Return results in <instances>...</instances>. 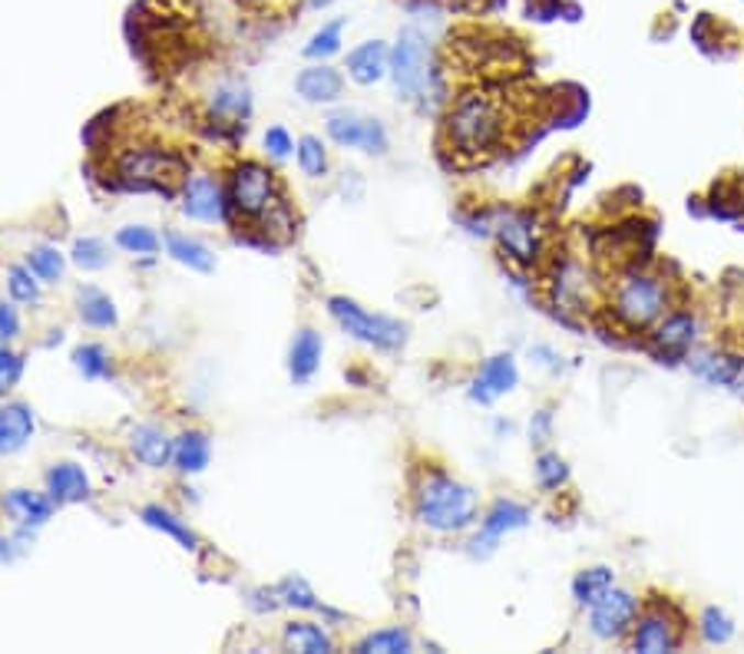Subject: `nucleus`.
<instances>
[{
  "instance_id": "f257e3e1",
  "label": "nucleus",
  "mask_w": 744,
  "mask_h": 654,
  "mask_svg": "<svg viewBox=\"0 0 744 654\" xmlns=\"http://www.w3.org/2000/svg\"><path fill=\"white\" fill-rule=\"evenodd\" d=\"M675 308L671 301V281L658 271L648 268H625L609 291V318L619 331L625 334H645L652 331L668 311Z\"/></svg>"
},
{
  "instance_id": "f03ea898",
  "label": "nucleus",
  "mask_w": 744,
  "mask_h": 654,
  "mask_svg": "<svg viewBox=\"0 0 744 654\" xmlns=\"http://www.w3.org/2000/svg\"><path fill=\"white\" fill-rule=\"evenodd\" d=\"M444 133L454 153L490 156L503 146L510 133V110L493 93H467L451 107L444 120Z\"/></svg>"
},
{
  "instance_id": "7ed1b4c3",
  "label": "nucleus",
  "mask_w": 744,
  "mask_h": 654,
  "mask_svg": "<svg viewBox=\"0 0 744 654\" xmlns=\"http://www.w3.org/2000/svg\"><path fill=\"white\" fill-rule=\"evenodd\" d=\"M414 509H418V519L434 532H464L477 522L480 502L467 483L434 469L421 479Z\"/></svg>"
},
{
  "instance_id": "20e7f679",
  "label": "nucleus",
  "mask_w": 744,
  "mask_h": 654,
  "mask_svg": "<svg viewBox=\"0 0 744 654\" xmlns=\"http://www.w3.org/2000/svg\"><path fill=\"white\" fill-rule=\"evenodd\" d=\"M685 614L671 598H648L629 631V647L638 654H668L685 644Z\"/></svg>"
},
{
  "instance_id": "39448f33",
  "label": "nucleus",
  "mask_w": 744,
  "mask_h": 654,
  "mask_svg": "<svg viewBox=\"0 0 744 654\" xmlns=\"http://www.w3.org/2000/svg\"><path fill=\"white\" fill-rule=\"evenodd\" d=\"M391 77L398 93L408 103H421L431 93L434 84V57H431V41L418 27H404L398 34V44L391 51Z\"/></svg>"
},
{
  "instance_id": "423d86ee",
  "label": "nucleus",
  "mask_w": 744,
  "mask_h": 654,
  "mask_svg": "<svg viewBox=\"0 0 744 654\" xmlns=\"http://www.w3.org/2000/svg\"><path fill=\"white\" fill-rule=\"evenodd\" d=\"M327 311H331V318L341 324L344 334H351L354 341H364V344H370V347L398 351V347H404V341H408V328H404L401 321H395V318H388V314H370V311H364V308H360L357 301H351V298H331V301H327Z\"/></svg>"
},
{
  "instance_id": "0eeeda50",
  "label": "nucleus",
  "mask_w": 744,
  "mask_h": 654,
  "mask_svg": "<svg viewBox=\"0 0 744 654\" xmlns=\"http://www.w3.org/2000/svg\"><path fill=\"white\" fill-rule=\"evenodd\" d=\"M638 611H642V598L632 588L612 585L599 601L589 605V631L599 641H622L629 638Z\"/></svg>"
},
{
  "instance_id": "6e6552de",
  "label": "nucleus",
  "mask_w": 744,
  "mask_h": 654,
  "mask_svg": "<svg viewBox=\"0 0 744 654\" xmlns=\"http://www.w3.org/2000/svg\"><path fill=\"white\" fill-rule=\"evenodd\" d=\"M698 344V318L688 308H671L652 331H648V354L662 364H678Z\"/></svg>"
},
{
  "instance_id": "1a4fd4ad",
  "label": "nucleus",
  "mask_w": 744,
  "mask_h": 654,
  "mask_svg": "<svg viewBox=\"0 0 744 654\" xmlns=\"http://www.w3.org/2000/svg\"><path fill=\"white\" fill-rule=\"evenodd\" d=\"M232 209L245 219H262L275 209V176L258 163H242L229 186Z\"/></svg>"
},
{
  "instance_id": "9d476101",
  "label": "nucleus",
  "mask_w": 744,
  "mask_h": 654,
  "mask_svg": "<svg viewBox=\"0 0 744 654\" xmlns=\"http://www.w3.org/2000/svg\"><path fill=\"white\" fill-rule=\"evenodd\" d=\"M186 176L182 159L159 153V149H143V153H130L120 163V179L126 186L136 189H159V192H173V182Z\"/></svg>"
},
{
  "instance_id": "9b49d317",
  "label": "nucleus",
  "mask_w": 744,
  "mask_h": 654,
  "mask_svg": "<svg viewBox=\"0 0 744 654\" xmlns=\"http://www.w3.org/2000/svg\"><path fill=\"white\" fill-rule=\"evenodd\" d=\"M526 525H530V509H526L523 502L497 499V502L487 509V516H484V522H480V532H477L474 542H470V555H474V558H487L507 532H517V529H526Z\"/></svg>"
},
{
  "instance_id": "f8f14e48",
  "label": "nucleus",
  "mask_w": 744,
  "mask_h": 654,
  "mask_svg": "<svg viewBox=\"0 0 744 654\" xmlns=\"http://www.w3.org/2000/svg\"><path fill=\"white\" fill-rule=\"evenodd\" d=\"M503 255L517 265H533L540 258V229L530 212H507L493 229Z\"/></svg>"
},
{
  "instance_id": "ddd939ff",
  "label": "nucleus",
  "mask_w": 744,
  "mask_h": 654,
  "mask_svg": "<svg viewBox=\"0 0 744 654\" xmlns=\"http://www.w3.org/2000/svg\"><path fill=\"white\" fill-rule=\"evenodd\" d=\"M327 136L337 146L347 149H364V153H385L388 149V133L378 120H364L357 113H334L327 120Z\"/></svg>"
},
{
  "instance_id": "4468645a",
  "label": "nucleus",
  "mask_w": 744,
  "mask_h": 654,
  "mask_svg": "<svg viewBox=\"0 0 744 654\" xmlns=\"http://www.w3.org/2000/svg\"><path fill=\"white\" fill-rule=\"evenodd\" d=\"M520 384V370H517V361L513 354H493L490 361H484L480 374L474 377L470 384V400L474 403H497L500 397H507L510 390H517Z\"/></svg>"
},
{
  "instance_id": "2eb2a0df",
  "label": "nucleus",
  "mask_w": 744,
  "mask_h": 654,
  "mask_svg": "<svg viewBox=\"0 0 744 654\" xmlns=\"http://www.w3.org/2000/svg\"><path fill=\"white\" fill-rule=\"evenodd\" d=\"M688 370L711 384V387H731L734 377H737V367H741V357L724 351V347H691V354L685 357Z\"/></svg>"
},
{
  "instance_id": "dca6fc26",
  "label": "nucleus",
  "mask_w": 744,
  "mask_h": 654,
  "mask_svg": "<svg viewBox=\"0 0 744 654\" xmlns=\"http://www.w3.org/2000/svg\"><path fill=\"white\" fill-rule=\"evenodd\" d=\"M182 212L196 222H219L225 219V199L219 182H212L209 176H196L186 182V196H182Z\"/></svg>"
},
{
  "instance_id": "f3484780",
  "label": "nucleus",
  "mask_w": 744,
  "mask_h": 654,
  "mask_svg": "<svg viewBox=\"0 0 744 654\" xmlns=\"http://www.w3.org/2000/svg\"><path fill=\"white\" fill-rule=\"evenodd\" d=\"M347 74L354 84L370 87L391 74V51L381 41H367L347 54Z\"/></svg>"
},
{
  "instance_id": "a211bd4d",
  "label": "nucleus",
  "mask_w": 744,
  "mask_h": 654,
  "mask_svg": "<svg viewBox=\"0 0 744 654\" xmlns=\"http://www.w3.org/2000/svg\"><path fill=\"white\" fill-rule=\"evenodd\" d=\"M589 291H592L589 275L576 262H566L553 278V301L563 311H589Z\"/></svg>"
},
{
  "instance_id": "6ab92c4d",
  "label": "nucleus",
  "mask_w": 744,
  "mask_h": 654,
  "mask_svg": "<svg viewBox=\"0 0 744 654\" xmlns=\"http://www.w3.org/2000/svg\"><path fill=\"white\" fill-rule=\"evenodd\" d=\"M34 436V410L27 403L0 407V456L18 453Z\"/></svg>"
},
{
  "instance_id": "aec40b11",
  "label": "nucleus",
  "mask_w": 744,
  "mask_h": 654,
  "mask_svg": "<svg viewBox=\"0 0 744 654\" xmlns=\"http://www.w3.org/2000/svg\"><path fill=\"white\" fill-rule=\"evenodd\" d=\"M295 90H298V97L308 100V103H334V100L341 97V90H344V80H341L337 70L318 64V67H308V70L298 74Z\"/></svg>"
},
{
  "instance_id": "412c9836",
  "label": "nucleus",
  "mask_w": 744,
  "mask_h": 654,
  "mask_svg": "<svg viewBox=\"0 0 744 654\" xmlns=\"http://www.w3.org/2000/svg\"><path fill=\"white\" fill-rule=\"evenodd\" d=\"M4 512L18 522V525H44L54 512V499L31 492V489H11L4 496Z\"/></svg>"
},
{
  "instance_id": "4be33fe9",
  "label": "nucleus",
  "mask_w": 744,
  "mask_h": 654,
  "mask_svg": "<svg viewBox=\"0 0 744 654\" xmlns=\"http://www.w3.org/2000/svg\"><path fill=\"white\" fill-rule=\"evenodd\" d=\"M47 489H51V499L57 506H67V502H80V499L90 496V479L80 466L60 463L47 473Z\"/></svg>"
},
{
  "instance_id": "5701e85b",
  "label": "nucleus",
  "mask_w": 744,
  "mask_h": 654,
  "mask_svg": "<svg viewBox=\"0 0 744 654\" xmlns=\"http://www.w3.org/2000/svg\"><path fill=\"white\" fill-rule=\"evenodd\" d=\"M130 446H133L136 459L146 463V466H153V469L166 466L173 459V450H176V443L159 426H136L130 433Z\"/></svg>"
},
{
  "instance_id": "b1692460",
  "label": "nucleus",
  "mask_w": 744,
  "mask_h": 654,
  "mask_svg": "<svg viewBox=\"0 0 744 654\" xmlns=\"http://www.w3.org/2000/svg\"><path fill=\"white\" fill-rule=\"evenodd\" d=\"M321 351H324V344H321V334H318V331L304 328V331L295 334L291 354H288V370H291V377H295L298 384H304V380L318 370Z\"/></svg>"
},
{
  "instance_id": "393cba45",
  "label": "nucleus",
  "mask_w": 744,
  "mask_h": 654,
  "mask_svg": "<svg viewBox=\"0 0 744 654\" xmlns=\"http://www.w3.org/2000/svg\"><path fill=\"white\" fill-rule=\"evenodd\" d=\"M612 585H615V568L612 565H589V568L576 572V578H573V598H576L579 608H589Z\"/></svg>"
},
{
  "instance_id": "a878e982",
  "label": "nucleus",
  "mask_w": 744,
  "mask_h": 654,
  "mask_svg": "<svg viewBox=\"0 0 744 654\" xmlns=\"http://www.w3.org/2000/svg\"><path fill=\"white\" fill-rule=\"evenodd\" d=\"M166 245H169V255L179 262V265H186V268H192V271H212L215 268V258H212V252L202 245V242H196V239H186V235H179V232H169L166 235Z\"/></svg>"
},
{
  "instance_id": "bb28decb",
  "label": "nucleus",
  "mask_w": 744,
  "mask_h": 654,
  "mask_svg": "<svg viewBox=\"0 0 744 654\" xmlns=\"http://www.w3.org/2000/svg\"><path fill=\"white\" fill-rule=\"evenodd\" d=\"M414 647L411 634L404 628H381V631H370L367 638H360L354 644L357 654H408Z\"/></svg>"
},
{
  "instance_id": "cd10ccee",
  "label": "nucleus",
  "mask_w": 744,
  "mask_h": 654,
  "mask_svg": "<svg viewBox=\"0 0 744 654\" xmlns=\"http://www.w3.org/2000/svg\"><path fill=\"white\" fill-rule=\"evenodd\" d=\"M173 459L182 473H199L209 466V436L192 430V433H182L176 440V450H173Z\"/></svg>"
},
{
  "instance_id": "c85d7f7f",
  "label": "nucleus",
  "mask_w": 744,
  "mask_h": 654,
  "mask_svg": "<svg viewBox=\"0 0 744 654\" xmlns=\"http://www.w3.org/2000/svg\"><path fill=\"white\" fill-rule=\"evenodd\" d=\"M698 638L704 644H711V647L728 644L734 638V618L724 608H718V605L701 608V614H698Z\"/></svg>"
},
{
  "instance_id": "c756f323",
  "label": "nucleus",
  "mask_w": 744,
  "mask_h": 654,
  "mask_svg": "<svg viewBox=\"0 0 744 654\" xmlns=\"http://www.w3.org/2000/svg\"><path fill=\"white\" fill-rule=\"evenodd\" d=\"M285 644L291 651H301V654H327L331 651V638L318 624H311V621L288 624L285 628Z\"/></svg>"
},
{
  "instance_id": "7c9ffc66",
  "label": "nucleus",
  "mask_w": 744,
  "mask_h": 654,
  "mask_svg": "<svg viewBox=\"0 0 744 654\" xmlns=\"http://www.w3.org/2000/svg\"><path fill=\"white\" fill-rule=\"evenodd\" d=\"M80 318L90 324V328H113L116 324V308L113 301L97 291V288H84L80 291Z\"/></svg>"
},
{
  "instance_id": "2f4dec72",
  "label": "nucleus",
  "mask_w": 744,
  "mask_h": 654,
  "mask_svg": "<svg viewBox=\"0 0 744 654\" xmlns=\"http://www.w3.org/2000/svg\"><path fill=\"white\" fill-rule=\"evenodd\" d=\"M143 519H146V525H153V529H163L166 535H173L182 548H196L199 545V539L192 535V529L186 525V522H179L173 512H166V509H159V506H146L143 509Z\"/></svg>"
},
{
  "instance_id": "473e14b6",
  "label": "nucleus",
  "mask_w": 744,
  "mask_h": 654,
  "mask_svg": "<svg viewBox=\"0 0 744 654\" xmlns=\"http://www.w3.org/2000/svg\"><path fill=\"white\" fill-rule=\"evenodd\" d=\"M708 215L711 219H737L744 215V196L737 192V186H728V182H714L711 196H708Z\"/></svg>"
},
{
  "instance_id": "72a5a7b5",
  "label": "nucleus",
  "mask_w": 744,
  "mask_h": 654,
  "mask_svg": "<svg viewBox=\"0 0 744 654\" xmlns=\"http://www.w3.org/2000/svg\"><path fill=\"white\" fill-rule=\"evenodd\" d=\"M536 483H540V489H546V492L563 489V486L569 483V466H566V459H563L559 453H553V450H543V453L536 456Z\"/></svg>"
},
{
  "instance_id": "f704fd0d",
  "label": "nucleus",
  "mask_w": 744,
  "mask_h": 654,
  "mask_svg": "<svg viewBox=\"0 0 744 654\" xmlns=\"http://www.w3.org/2000/svg\"><path fill=\"white\" fill-rule=\"evenodd\" d=\"M341 34H344V21L324 24V27L308 41L304 57H311V60H327V57H334V54L341 51Z\"/></svg>"
},
{
  "instance_id": "c9c22d12",
  "label": "nucleus",
  "mask_w": 744,
  "mask_h": 654,
  "mask_svg": "<svg viewBox=\"0 0 744 654\" xmlns=\"http://www.w3.org/2000/svg\"><path fill=\"white\" fill-rule=\"evenodd\" d=\"M116 245L130 255H156L159 252V235L146 225H130L116 232Z\"/></svg>"
},
{
  "instance_id": "e433bc0d",
  "label": "nucleus",
  "mask_w": 744,
  "mask_h": 654,
  "mask_svg": "<svg viewBox=\"0 0 744 654\" xmlns=\"http://www.w3.org/2000/svg\"><path fill=\"white\" fill-rule=\"evenodd\" d=\"M74 262L80 268H87V271H100V268L110 265V252H107V245L100 239H80L74 245Z\"/></svg>"
},
{
  "instance_id": "4c0bfd02",
  "label": "nucleus",
  "mask_w": 744,
  "mask_h": 654,
  "mask_svg": "<svg viewBox=\"0 0 744 654\" xmlns=\"http://www.w3.org/2000/svg\"><path fill=\"white\" fill-rule=\"evenodd\" d=\"M74 361H77V367L84 370V377H90V380H100V377L110 374V357H107V351H103L100 344H84V347L74 354Z\"/></svg>"
},
{
  "instance_id": "58836bf2",
  "label": "nucleus",
  "mask_w": 744,
  "mask_h": 654,
  "mask_svg": "<svg viewBox=\"0 0 744 654\" xmlns=\"http://www.w3.org/2000/svg\"><path fill=\"white\" fill-rule=\"evenodd\" d=\"M298 166H301V173L304 176H324V169H327V156H324V146L314 140V136H304L301 143H298Z\"/></svg>"
},
{
  "instance_id": "ea45409f",
  "label": "nucleus",
  "mask_w": 744,
  "mask_h": 654,
  "mask_svg": "<svg viewBox=\"0 0 744 654\" xmlns=\"http://www.w3.org/2000/svg\"><path fill=\"white\" fill-rule=\"evenodd\" d=\"M8 288H11V298L21 301V304H34L37 295H41V288H37V281H34V271L24 268V265H14V268L8 271Z\"/></svg>"
},
{
  "instance_id": "a19ab883",
  "label": "nucleus",
  "mask_w": 744,
  "mask_h": 654,
  "mask_svg": "<svg viewBox=\"0 0 744 654\" xmlns=\"http://www.w3.org/2000/svg\"><path fill=\"white\" fill-rule=\"evenodd\" d=\"M31 271L44 281H57L64 275V255L57 248H34L31 252Z\"/></svg>"
},
{
  "instance_id": "79ce46f5",
  "label": "nucleus",
  "mask_w": 744,
  "mask_h": 654,
  "mask_svg": "<svg viewBox=\"0 0 744 654\" xmlns=\"http://www.w3.org/2000/svg\"><path fill=\"white\" fill-rule=\"evenodd\" d=\"M212 110L219 117H242L248 113V93L242 87H222L212 100Z\"/></svg>"
},
{
  "instance_id": "37998d69",
  "label": "nucleus",
  "mask_w": 744,
  "mask_h": 654,
  "mask_svg": "<svg viewBox=\"0 0 744 654\" xmlns=\"http://www.w3.org/2000/svg\"><path fill=\"white\" fill-rule=\"evenodd\" d=\"M278 595L285 598V605H295V608H308V611L321 608V605L314 601V591H311L301 578H285V581L278 585Z\"/></svg>"
},
{
  "instance_id": "c03bdc74",
  "label": "nucleus",
  "mask_w": 744,
  "mask_h": 654,
  "mask_svg": "<svg viewBox=\"0 0 744 654\" xmlns=\"http://www.w3.org/2000/svg\"><path fill=\"white\" fill-rule=\"evenodd\" d=\"M21 374H24L21 354H14V351H8V347H0V397L18 387Z\"/></svg>"
},
{
  "instance_id": "a18cd8bd",
  "label": "nucleus",
  "mask_w": 744,
  "mask_h": 654,
  "mask_svg": "<svg viewBox=\"0 0 744 654\" xmlns=\"http://www.w3.org/2000/svg\"><path fill=\"white\" fill-rule=\"evenodd\" d=\"M265 149H268L275 159H285V156L295 149V143H291V136H288L281 126H271V130L265 133Z\"/></svg>"
},
{
  "instance_id": "49530a36",
  "label": "nucleus",
  "mask_w": 744,
  "mask_h": 654,
  "mask_svg": "<svg viewBox=\"0 0 744 654\" xmlns=\"http://www.w3.org/2000/svg\"><path fill=\"white\" fill-rule=\"evenodd\" d=\"M18 331H21L18 308H14V304H8V301H0V341H11V337H18Z\"/></svg>"
},
{
  "instance_id": "de8ad7c7",
  "label": "nucleus",
  "mask_w": 744,
  "mask_h": 654,
  "mask_svg": "<svg viewBox=\"0 0 744 654\" xmlns=\"http://www.w3.org/2000/svg\"><path fill=\"white\" fill-rule=\"evenodd\" d=\"M549 430H553V413L549 410H540L536 413V420L530 423V436H533V443H546L549 440Z\"/></svg>"
},
{
  "instance_id": "09e8293b",
  "label": "nucleus",
  "mask_w": 744,
  "mask_h": 654,
  "mask_svg": "<svg viewBox=\"0 0 744 654\" xmlns=\"http://www.w3.org/2000/svg\"><path fill=\"white\" fill-rule=\"evenodd\" d=\"M731 390H734L737 397H744V357H741V367H737V377H734Z\"/></svg>"
}]
</instances>
